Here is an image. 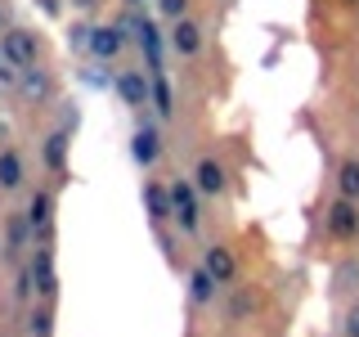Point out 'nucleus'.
<instances>
[{"label": "nucleus", "instance_id": "nucleus-1", "mask_svg": "<svg viewBox=\"0 0 359 337\" xmlns=\"http://www.w3.org/2000/svg\"><path fill=\"white\" fill-rule=\"evenodd\" d=\"M166 194H171V225L180 239H202L207 216H202V194L194 189L189 176H171L166 180Z\"/></svg>", "mask_w": 359, "mask_h": 337}, {"label": "nucleus", "instance_id": "nucleus-2", "mask_svg": "<svg viewBox=\"0 0 359 337\" xmlns=\"http://www.w3.org/2000/svg\"><path fill=\"white\" fill-rule=\"evenodd\" d=\"M211 32H216V18L211 14H184V18H175L171 22V37H166V50L175 54L180 63H194L202 50H207V41H211Z\"/></svg>", "mask_w": 359, "mask_h": 337}, {"label": "nucleus", "instance_id": "nucleus-3", "mask_svg": "<svg viewBox=\"0 0 359 337\" xmlns=\"http://www.w3.org/2000/svg\"><path fill=\"white\" fill-rule=\"evenodd\" d=\"M27 275H32V301L54 306V301H59V256H54V239L32 243Z\"/></svg>", "mask_w": 359, "mask_h": 337}, {"label": "nucleus", "instance_id": "nucleus-4", "mask_svg": "<svg viewBox=\"0 0 359 337\" xmlns=\"http://www.w3.org/2000/svg\"><path fill=\"white\" fill-rule=\"evenodd\" d=\"M189 180H194V189H198L202 198H211V202L229 198V189H233V171H229V162H224L216 149H207V153L194 157V166H189Z\"/></svg>", "mask_w": 359, "mask_h": 337}, {"label": "nucleus", "instance_id": "nucleus-5", "mask_svg": "<svg viewBox=\"0 0 359 337\" xmlns=\"http://www.w3.org/2000/svg\"><path fill=\"white\" fill-rule=\"evenodd\" d=\"M198 265L216 279V288H233L238 275H243V256H238V247H233L229 239H202Z\"/></svg>", "mask_w": 359, "mask_h": 337}, {"label": "nucleus", "instance_id": "nucleus-6", "mask_svg": "<svg viewBox=\"0 0 359 337\" xmlns=\"http://www.w3.org/2000/svg\"><path fill=\"white\" fill-rule=\"evenodd\" d=\"M0 54H5L9 63H18V67H32V63H45L50 41H45V32H36V27L9 22V27L0 32Z\"/></svg>", "mask_w": 359, "mask_h": 337}, {"label": "nucleus", "instance_id": "nucleus-7", "mask_svg": "<svg viewBox=\"0 0 359 337\" xmlns=\"http://www.w3.org/2000/svg\"><path fill=\"white\" fill-rule=\"evenodd\" d=\"M54 211H59V194H54V185H36V189H27V202H22V220H27V230H32V243L54 239Z\"/></svg>", "mask_w": 359, "mask_h": 337}, {"label": "nucleus", "instance_id": "nucleus-8", "mask_svg": "<svg viewBox=\"0 0 359 337\" xmlns=\"http://www.w3.org/2000/svg\"><path fill=\"white\" fill-rule=\"evenodd\" d=\"M323 239L328 243H359V202L332 194L328 207H323Z\"/></svg>", "mask_w": 359, "mask_h": 337}, {"label": "nucleus", "instance_id": "nucleus-9", "mask_svg": "<svg viewBox=\"0 0 359 337\" xmlns=\"http://www.w3.org/2000/svg\"><path fill=\"white\" fill-rule=\"evenodd\" d=\"M72 131H76V108H72V117H63L59 126H54L50 135L41 140V149H36V162H41V171L45 176H67V149H72Z\"/></svg>", "mask_w": 359, "mask_h": 337}, {"label": "nucleus", "instance_id": "nucleus-10", "mask_svg": "<svg viewBox=\"0 0 359 337\" xmlns=\"http://www.w3.org/2000/svg\"><path fill=\"white\" fill-rule=\"evenodd\" d=\"M130 50V37L121 22H90L86 32V54L95 63H121V54Z\"/></svg>", "mask_w": 359, "mask_h": 337}, {"label": "nucleus", "instance_id": "nucleus-11", "mask_svg": "<svg viewBox=\"0 0 359 337\" xmlns=\"http://www.w3.org/2000/svg\"><path fill=\"white\" fill-rule=\"evenodd\" d=\"M162 153H166V144H162V131H157L153 112H140V117H135V131H130V157L144 171H157Z\"/></svg>", "mask_w": 359, "mask_h": 337}, {"label": "nucleus", "instance_id": "nucleus-12", "mask_svg": "<svg viewBox=\"0 0 359 337\" xmlns=\"http://www.w3.org/2000/svg\"><path fill=\"white\" fill-rule=\"evenodd\" d=\"M14 95H22V104H27V108H50L54 99H59V81H54V72L45 63H32V67H22Z\"/></svg>", "mask_w": 359, "mask_h": 337}, {"label": "nucleus", "instance_id": "nucleus-13", "mask_svg": "<svg viewBox=\"0 0 359 337\" xmlns=\"http://www.w3.org/2000/svg\"><path fill=\"white\" fill-rule=\"evenodd\" d=\"M27 180H32V166H27V153L18 144H0V198H18L27 194Z\"/></svg>", "mask_w": 359, "mask_h": 337}, {"label": "nucleus", "instance_id": "nucleus-14", "mask_svg": "<svg viewBox=\"0 0 359 337\" xmlns=\"http://www.w3.org/2000/svg\"><path fill=\"white\" fill-rule=\"evenodd\" d=\"M117 99L126 104L135 117L140 112H149L153 108V90H149V72L144 67H135V63H126V67H117Z\"/></svg>", "mask_w": 359, "mask_h": 337}, {"label": "nucleus", "instance_id": "nucleus-15", "mask_svg": "<svg viewBox=\"0 0 359 337\" xmlns=\"http://www.w3.org/2000/svg\"><path fill=\"white\" fill-rule=\"evenodd\" d=\"M224 292H229V301H224V324H252L256 310H261V288L256 284H233Z\"/></svg>", "mask_w": 359, "mask_h": 337}, {"label": "nucleus", "instance_id": "nucleus-16", "mask_svg": "<svg viewBox=\"0 0 359 337\" xmlns=\"http://www.w3.org/2000/svg\"><path fill=\"white\" fill-rule=\"evenodd\" d=\"M184 292H189V306L202 315V310H216V301H220L224 288H216V279L194 261V265H189V275H184Z\"/></svg>", "mask_w": 359, "mask_h": 337}, {"label": "nucleus", "instance_id": "nucleus-17", "mask_svg": "<svg viewBox=\"0 0 359 337\" xmlns=\"http://www.w3.org/2000/svg\"><path fill=\"white\" fill-rule=\"evenodd\" d=\"M144 211H149L153 230H166V225H171V194H166V180H157L153 171L144 180Z\"/></svg>", "mask_w": 359, "mask_h": 337}, {"label": "nucleus", "instance_id": "nucleus-18", "mask_svg": "<svg viewBox=\"0 0 359 337\" xmlns=\"http://www.w3.org/2000/svg\"><path fill=\"white\" fill-rule=\"evenodd\" d=\"M5 261L9 265H18L22 261V252H32V230H27V220H22V211H9L5 216Z\"/></svg>", "mask_w": 359, "mask_h": 337}, {"label": "nucleus", "instance_id": "nucleus-19", "mask_svg": "<svg viewBox=\"0 0 359 337\" xmlns=\"http://www.w3.org/2000/svg\"><path fill=\"white\" fill-rule=\"evenodd\" d=\"M332 194H341V198H355V202H359V153H341V157H337Z\"/></svg>", "mask_w": 359, "mask_h": 337}, {"label": "nucleus", "instance_id": "nucleus-20", "mask_svg": "<svg viewBox=\"0 0 359 337\" xmlns=\"http://www.w3.org/2000/svg\"><path fill=\"white\" fill-rule=\"evenodd\" d=\"M149 90H153V112L162 121L175 117V95H171V77L162 72V67H149Z\"/></svg>", "mask_w": 359, "mask_h": 337}, {"label": "nucleus", "instance_id": "nucleus-21", "mask_svg": "<svg viewBox=\"0 0 359 337\" xmlns=\"http://www.w3.org/2000/svg\"><path fill=\"white\" fill-rule=\"evenodd\" d=\"M27 337H54V306L32 301L27 306Z\"/></svg>", "mask_w": 359, "mask_h": 337}, {"label": "nucleus", "instance_id": "nucleus-22", "mask_svg": "<svg viewBox=\"0 0 359 337\" xmlns=\"http://www.w3.org/2000/svg\"><path fill=\"white\" fill-rule=\"evenodd\" d=\"M337 337H359V292L341 301V315H337Z\"/></svg>", "mask_w": 359, "mask_h": 337}, {"label": "nucleus", "instance_id": "nucleus-23", "mask_svg": "<svg viewBox=\"0 0 359 337\" xmlns=\"http://www.w3.org/2000/svg\"><path fill=\"white\" fill-rule=\"evenodd\" d=\"M153 5H157V18H166V22L194 14V0H153Z\"/></svg>", "mask_w": 359, "mask_h": 337}, {"label": "nucleus", "instance_id": "nucleus-24", "mask_svg": "<svg viewBox=\"0 0 359 337\" xmlns=\"http://www.w3.org/2000/svg\"><path fill=\"white\" fill-rule=\"evenodd\" d=\"M337 288L346 292V297H351V292H359V261H346L341 270H337V279H332Z\"/></svg>", "mask_w": 359, "mask_h": 337}, {"label": "nucleus", "instance_id": "nucleus-25", "mask_svg": "<svg viewBox=\"0 0 359 337\" xmlns=\"http://www.w3.org/2000/svg\"><path fill=\"white\" fill-rule=\"evenodd\" d=\"M18 77H22V67L9 63L5 54H0V90H5V95H14V90H18Z\"/></svg>", "mask_w": 359, "mask_h": 337}, {"label": "nucleus", "instance_id": "nucleus-26", "mask_svg": "<svg viewBox=\"0 0 359 337\" xmlns=\"http://www.w3.org/2000/svg\"><path fill=\"white\" fill-rule=\"evenodd\" d=\"M67 5H72L76 14H99V9H104L108 0H67Z\"/></svg>", "mask_w": 359, "mask_h": 337}, {"label": "nucleus", "instance_id": "nucleus-27", "mask_svg": "<svg viewBox=\"0 0 359 337\" xmlns=\"http://www.w3.org/2000/svg\"><path fill=\"white\" fill-rule=\"evenodd\" d=\"M9 22H14V9H9V0H0V32H5Z\"/></svg>", "mask_w": 359, "mask_h": 337}, {"label": "nucleus", "instance_id": "nucleus-28", "mask_svg": "<svg viewBox=\"0 0 359 337\" xmlns=\"http://www.w3.org/2000/svg\"><path fill=\"white\" fill-rule=\"evenodd\" d=\"M41 9H45L50 18H59V14H63V0H41Z\"/></svg>", "mask_w": 359, "mask_h": 337}, {"label": "nucleus", "instance_id": "nucleus-29", "mask_svg": "<svg viewBox=\"0 0 359 337\" xmlns=\"http://www.w3.org/2000/svg\"><path fill=\"white\" fill-rule=\"evenodd\" d=\"M337 9H351V14H359V0H337Z\"/></svg>", "mask_w": 359, "mask_h": 337}, {"label": "nucleus", "instance_id": "nucleus-30", "mask_svg": "<svg viewBox=\"0 0 359 337\" xmlns=\"http://www.w3.org/2000/svg\"><path fill=\"white\" fill-rule=\"evenodd\" d=\"M121 5H126V9H140V5H144V0H121Z\"/></svg>", "mask_w": 359, "mask_h": 337}]
</instances>
